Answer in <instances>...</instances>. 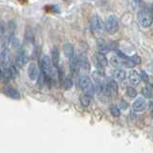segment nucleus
Listing matches in <instances>:
<instances>
[{"instance_id":"nucleus-19","label":"nucleus","mask_w":153,"mask_h":153,"mask_svg":"<svg viewBox=\"0 0 153 153\" xmlns=\"http://www.w3.org/2000/svg\"><path fill=\"white\" fill-rule=\"evenodd\" d=\"M90 97L91 96H89L87 94H84L82 97H81V105H82V106L87 107L90 104Z\"/></svg>"},{"instance_id":"nucleus-12","label":"nucleus","mask_w":153,"mask_h":153,"mask_svg":"<svg viewBox=\"0 0 153 153\" xmlns=\"http://www.w3.org/2000/svg\"><path fill=\"white\" fill-rule=\"evenodd\" d=\"M63 53L68 59H72L75 56V50L73 44L72 43H65L63 45Z\"/></svg>"},{"instance_id":"nucleus-13","label":"nucleus","mask_w":153,"mask_h":153,"mask_svg":"<svg viewBox=\"0 0 153 153\" xmlns=\"http://www.w3.org/2000/svg\"><path fill=\"white\" fill-rule=\"evenodd\" d=\"M4 94L8 96V97L14 99V100H19L20 99V95L17 92L16 90H14L12 87H6L4 89Z\"/></svg>"},{"instance_id":"nucleus-29","label":"nucleus","mask_w":153,"mask_h":153,"mask_svg":"<svg viewBox=\"0 0 153 153\" xmlns=\"http://www.w3.org/2000/svg\"><path fill=\"white\" fill-rule=\"evenodd\" d=\"M119 104H120V107H122L123 110H126L127 108V106H128V104L126 102H124V100H121Z\"/></svg>"},{"instance_id":"nucleus-3","label":"nucleus","mask_w":153,"mask_h":153,"mask_svg":"<svg viewBox=\"0 0 153 153\" xmlns=\"http://www.w3.org/2000/svg\"><path fill=\"white\" fill-rule=\"evenodd\" d=\"M138 21L143 28L149 27L153 22V13L150 10H142L138 13Z\"/></svg>"},{"instance_id":"nucleus-10","label":"nucleus","mask_w":153,"mask_h":153,"mask_svg":"<svg viewBox=\"0 0 153 153\" xmlns=\"http://www.w3.org/2000/svg\"><path fill=\"white\" fill-rule=\"evenodd\" d=\"M128 80H129V82H130L131 85L137 86V85H139V83H140L141 80H142L141 75L139 74L138 72L132 70L128 75Z\"/></svg>"},{"instance_id":"nucleus-7","label":"nucleus","mask_w":153,"mask_h":153,"mask_svg":"<svg viewBox=\"0 0 153 153\" xmlns=\"http://www.w3.org/2000/svg\"><path fill=\"white\" fill-rule=\"evenodd\" d=\"M91 26L96 33H102L105 29V24H103L102 19L99 16H94L91 19Z\"/></svg>"},{"instance_id":"nucleus-2","label":"nucleus","mask_w":153,"mask_h":153,"mask_svg":"<svg viewBox=\"0 0 153 153\" xmlns=\"http://www.w3.org/2000/svg\"><path fill=\"white\" fill-rule=\"evenodd\" d=\"M54 63H53L52 59L48 56H43L41 59V68L42 72L45 74L47 78H55L56 76V70L54 69Z\"/></svg>"},{"instance_id":"nucleus-5","label":"nucleus","mask_w":153,"mask_h":153,"mask_svg":"<svg viewBox=\"0 0 153 153\" xmlns=\"http://www.w3.org/2000/svg\"><path fill=\"white\" fill-rule=\"evenodd\" d=\"M12 56L11 52L7 48L1 50V55H0V65H1V70H6L11 64Z\"/></svg>"},{"instance_id":"nucleus-1","label":"nucleus","mask_w":153,"mask_h":153,"mask_svg":"<svg viewBox=\"0 0 153 153\" xmlns=\"http://www.w3.org/2000/svg\"><path fill=\"white\" fill-rule=\"evenodd\" d=\"M78 85L80 89H82L85 94L92 96L95 93V87L91 82V79L86 74H80L78 79Z\"/></svg>"},{"instance_id":"nucleus-22","label":"nucleus","mask_w":153,"mask_h":153,"mask_svg":"<svg viewBox=\"0 0 153 153\" xmlns=\"http://www.w3.org/2000/svg\"><path fill=\"white\" fill-rule=\"evenodd\" d=\"M63 86L66 90H69L71 89V87L73 86V81H72L71 78H66L63 81Z\"/></svg>"},{"instance_id":"nucleus-21","label":"nucleus","mask_w":153,"mask_h":153,"mask_svg":"<svg viewBox=\"0 0 153 153\" xmlns=\"http://www.w3.org/2000/svg\"><path fill=\"white\" fill-rule=\"evenodd\" d=\"M110 62H111V65L114 67H119L122 65V59L121 57H117V56H112L111 59H110Z\"/></svg>"},{"instance_id":"nucleus-23","label":"nucleus","mask_w":153,"mask_h":153,"mask_svg":"<svg viewBox=\"0 0 153 153\" xmlns=\"http://www.w3.org/2000/svg\"><path fill=\"white\" fill-rule=\"evenodd\" d=\"M126 95L129 98H135L137 96V91L132 87H128L126 89Z\"/></svg>"},{"instance_id":"nucleus-15","label":"nucleus","mask_w":153,"mask_h":153,"mask_svg":"<svg viewBox=\"0 0 153 153\" xmlns=\"http://www.w3.org/2000/svg\"><path fill=\"white\" fill-rule=\"evenodd\" d=\"M70 66H71V70L73 72H78L80 64H79V56H74L72 59H70Z\"/></svg>"},{"instance_id":"nucleus-27","label":"nucleus","mask_w":153,"mask_h":153,"mask_svg":"<svg viewBox=\"0 0 153 153\" xmlns=\"http://www.w3.org/2000/svg\"><path fill=\"white\" fill-rule=\"evenodd\" d=\"M141 78H142V80L146 81V82H148V80H149V79H148L147 74L146 73V72H143V71L141 73Z\"/></svg>"},{"instance_id":"nucleus-20","label":"nucleus","mask_w":153,"mask_h":153,"mask_svg":"<svg viewBox=\"0 0 153 153\" xmlns=\"http://www.w3.org/2000/svg\"><path fill=\"white\" fill-rule=\"evenodd\" d=\"M9 73H10V76H11V79H16L17 75H18V71L16 69V67L14 65H11L9 68Z\"/></svg>"},{"instance_id":"nucleus-28","label":"nucleus","mask_w":153,"mask_h":153,"mask_svg":"<svg viewBox=\"0 0 153 153\" xmlns=\"http://www.w3.org/2000/svg\"><path fill=\"white\" fill-rule=\"evenodd\" d=\"M131 59L135 62L136 64H140L141 63V57L139 56H132L131 57Z\"/></svg>"},{"instance_id":"nucleus-26","label":"nucleus","mask_w":153,"mask_h":153,"mask_svg":"<svg viewBox=\"0 0 153 153\" xmlns=\"http://www.w3.org/2000/svg\"><path fill=\"white\" fill-rule=\"evenodd\" d=\"M44 75H45V74L42 72V74L39 76V78L37 79H38L37 84H38V86H39V87H42V86L45 84V78H44Z\"/></svg>"},{"instance_id":"nucleus-9","label":"nucleus","mask_w":153,"mask_h":153,"mask_svg":"<svg viewBox=\"0 0 153 153\" xmlns=\"http://www.w3.org/2000/svg\"><path fill=\"white\" fill-rule=\"evenodd\" d=\"M28 76L31 80H36L38 79V67L36 62H31L28 67Z\"/></svg>"},{"instance_id":"nucleus-4","label":"nucleus","mask_w":153,"mask_h":153,"mask_svg":"<svg viewBox=\"0 0 153 153\" xmlns=\"http://www.w3.org/2000/svg\"><path fill=\"white\" fill-rule=\"evenodd\" d=\"M105 30L109 35H114L119 31V20L115 16H109L105 21Z\"/></svg>"},{"instance_id":"nucleus-8","label":"nucleus","mask_w":153,"mask_h":153,"mask_svg":"<svg viewBox=\"0 0 153 153\" xmlns=\"http://www.w3.org/2000/svg\"><path fill=\"white\" fill-rule=\"evenodd\" d=\"M147 108V102L145 99L138 98L133 103V109L136 112H143Z\"/></svg>"},{"instance_id":"nucleus-17","label":"nucleus","mask_w":153,"mask_h":153,"mask_svg":"<svg viewBox=\"0 0 153 153\" xmlns=\"http://www.w3.org/2000/svg\"><path fill=\"white\" fill-rule=\"evenodd\" d=\"M92 78H93V79L95 80V82L97 83V84H102V83H103L104 76H103L102 72H100L99 70L94 71L93 73H92Z\"/></svg>"},{"instance_id":"nucleus-16","label":"nucleus","mask_w":153,"mask_h":153,"mask_svg":"<svg viewBox=\"0 0 153 153\" xmlns=\"http://www.w3.org/2000/svg\"><path fill=\"white\" fill-rule=\"evenodd\" d=\"M52 61L53 63H54L56 68L59 67V49H57L56 47H54L52 50Z\"/></svg>"},{"instance_id":"nucleus-11","label":"nucleus","mask_w":153,"mask_h":153,"mask_svg":"<svg viewBox=\"0 0 153 153\" xmlns=\"http://www.w3.org/2000/svg\"><path fill=\"white\" fill-rule=\"evenodd\" d=\"M27 61H28V57H27L26 53L24 52V51L18 53L17 56H16V65L19 66V67H23L24 65L27 63Z\"/></svg>"},{"instance_id":"nucleus-18","label":"nucleus","mask_w":153,"mask_h":153,"mask_svg":"<svg viewBox=\"0 0 153 153\" xmlns=\"http://www.w3.org/2000/svg\"><path fill=\"white\" fill-rule=\"evenodd\" d=\"M114 76H115V78H117L120 81H123L126 78V72H124L123 70H122V69H117L116 71H115Z\"/></svg>"},{"instance_id":"nucleus-25","label":"nucleus","mask_w":153,"mask_h":153,"mask_svg":"<svg viewBox=\"0 0 153 153\" xmlns=\"http://www.w3.org/2000/svg\"><path fill=\"white\" fill-rule=\"evenodd\" d=\"M110 112H111L112 116H114V117H119L120 114H121L120 109L118 107H115V106H112L111 108H110Z\"/></svg>"},{"instance_id":"nucleus-30","label":"nucleus","mask_w":153,"mask_h":153,"mask_svg":"<svg viewBox=\"0 0 153 153\" xmlns=\"http://www.w3.org/2000/svg\"><path fill=\"white\" fill-rule=\"evenodd\" d=\"M151 117L153 118V109H152V111H151Z\"/></svg>"},{"instance_id":"nucleus-14","label":"nucleus","mask_w":153,"mask_h":153,"mask_svg":"<svg viewBox=\"0 0 153 153\" xmlns=\"http://www.w3.org/2000/svg\"><path fill=\"white\" fill-rule=\"evenodd\" d=\"M78 56H79L80 68H82L85 71H89L90 70V63H89V60L87 59V56H84V55H80Z\"/></svg>"},{"instance_id":"nucleus-6","label":"nucleus","mask_w":153,"mask_h":153,"mask_svg":"<svg viewBox=\"0 0 153 153\" xmlns=\"http://www.w3.org/2000/svg\"><path fill=\"white\" fill-rule=\"evenodd\" d=\"M107 64H108L107 59H106V56L102 54V53H99V54H97L95 56V57H94V65L96 66V68H97L99 71L102 72L103 68Z\"/></svg>"},{"instance_id":"nucleus-24","label":"nucleus","mask_w":153,"mask_h":153,"mask_svg":"<svg viewBox=\"0 0 153 153\" xmlns=\"http://www.w3.org/2000/svg\"><path fill=\"white\" fill-rule=\"evenodd\" d=\"M142 93H143V95L145 96L146 98H151V96H152L151 89H150L149 87H145V88H143Z\"/></svg>"}]
</instances>
